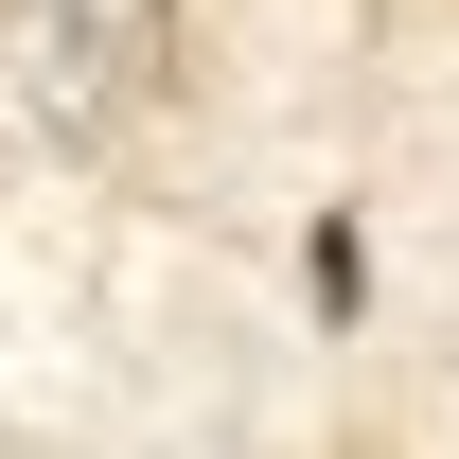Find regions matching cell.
Instances as JSON below:
<instances>
[{
    "label": "cell",
    "instance_id": "6da1fadb",
    "mask_svg": "<svg viewBox=\"0 0 459 459\" xmlns=\"http://www.w3.org/2000/svg\"><path fill=\"white\" fill-rule=\"evenodd\" d=\"M18 89L54 142H124L177 89V0H18Z\"/></svg>",
    "mask_w": 459,
    "mask_h": 459
}]
</instances>
